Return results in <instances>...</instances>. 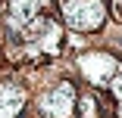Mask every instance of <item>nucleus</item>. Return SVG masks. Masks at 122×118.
Masks as SVG:
<instances>
[{
	"instance_id": "1",
	"label": "nucleus",
	"mask_w": 122,
	"mask_h": 118,
	"mask_svg": "<svg viewBox=\"0 0 122 118\" xmlns=\"http://www.w3.org/2000/svg\"><path fill=\"white\" fill-rule=\"evenodd\" d=\"M63 19L72 31H97L107 22V6L100 0H66Z\"/></svg>"
},
{
	"instance_id": "2",
	"label": "nucleus",
	"mask_w": 122,
	"mask_h": 118,
	"mask_svg": "<svg viewBox=\"0 0 122 118\" xmlns=\"http://www.w3.org/2000/svg\"><path fill=\"white\" fill-rule=\"evenodd\" d=\"M75 100H78L75 84L72 81H60L41 100V115H47V118H69L72 112H75Z\"/></svg>"
},
{
	"instance_id": "3",
	"label": "nucleus",
	"mask_w": 122,
	"mask_h": 118,
	"mask_svg": "<svg viewBox=\"0 0 122 118\" xmlns=\"http://www.w3.org/2000/svg\"><path fill=\"white\" fill-rule=\"evenodd\" d=\"M25 109V93L16 84H0V118H19Z\"/></svg>"
},
{
	"instance_id": "4",
	"label": "nucleus",
	"mask_w": 122,
	"mask_h": 118,
	"mask_svg": "<svg viewBox=\"0 0 122 118\" xmlns=\"http://www.w3.org/2000/svg\"><path fill=\"white\" fill-rule=\"evenodd\" d=\"M41 3H47V0H10V19L25 25L41 13Z\"/></svg>"
},
{
	"instance_id": "5",
	"label": "nucleus",
	"mask_w": 122,
	"mask_h": 118,
	"mask_svg": "<svg viewBox=\"0 0 122 118\" xmlns=\"http://www.w3.org/2000/svg\"><path fill=\"white\" fill-rule=\"evenodd\" d=\"M113 93H116V100H119V118H122V78L113 81Z\"/></svg>"
}]
</instances>
